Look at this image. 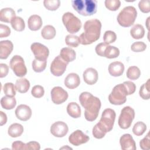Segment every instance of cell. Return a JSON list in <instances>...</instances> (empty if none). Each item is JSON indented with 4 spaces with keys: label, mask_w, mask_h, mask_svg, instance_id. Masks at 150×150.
Here are the masks:
<instances>
[{
    "label": "cell",
    "mask_w": 150,
    "mask_h": 150,
    "mask_svg": "<svg viewBox=\"0 0 150 150\" xmlns=\"http://www.w3.org/2000/svg\"><path fill=\"white\" fill-rule=\"evenodd\" d=\"M108 45L105 44V43H98V45H97V46H96V48H95L96 53L98 56L104 57L105 50L107 47L108 46Z\"/></svg>",
    "instance_id": "46"
},
{
    "label": "cell",
    "mask_w": 150,
    "mask_h": 150,
    "mask_svg": "<svg viewBox=\"0 0 150 150\" xmlns=\"http://www.w3.org/2000/svg\"><path fill=\"white\" fill-rule=\"evenodd\" d=\"M84 82L88 85L94 84L98 80V72L92 67L87 68L84 70L83 74Z\"/></svg>",
    "instance_id": "17"
},
{
    "label": "cell",
    "mask_w": 150,
    "mask_h": 150,
    "mask_svg": "<svg viewBox=\"0 0 150 150\" xmlns=\"http://www.w3.org/2000/svg\"><path fill=\"white\" fill-rule=\"evenodd\" d=\"M7 121V116L5 113L3 111H0V125L2 126L3 125L5 124Z\"/></svg>",
    "instance_id": "51"
},
{
    "label": "cell",
    "mask_w": 150,
    "mask_h": 150,
    "mask_svg": "<svg viewBox=\"0 0 150 150\" xmlns=\"http://www.w3.org/2000/svg\"><path fill=\"white\" fill-rule=\"evenodd\" d=\"M62 22L67 30L70 33L78 32L81 28V22L80 19L69 12L63 15Z\"/></svg>",
    "instance_id": "7"
},
{
    "label": "cell",
    "mask_w": 150,
    "mask_h": 150,
    "mask_svg": "<svg viewBox=\"0 0 150 150\" xmlns=\"http://www.w3.org/2000/svg\"><path fill=\"white\" fill-rule=\"evenodd\" d=\"M124 71V66L122 62H114L108 66V72L110 75L114 77L121 76Z\"/></svg>",
    "instance_id": "20"
},
{
    "label": "cell",
    "mask_w": 150,
    "mask_h": 150,
    "mask_svg": "<svg viewBox=\"0 0 150 150\" xmlns=\"http://www.w3.org/2000/svg\"><path fill=\"white\" fill-rule=\"evenodd\" d=\"M135 117V111L129 106L124 107L121 111L118 118V125L122 129H128L131 125Z\"/></svg>",
    "instance_id": "8"
},
{
    "label": "cell",
    "mask_w": 150,
    "mask_h": 150,
    "mask_svg": "<svg viewBox=\"0 0 150 150\" xmlns=\"http://www.w3.org/2000/svg\"><path fill=\"white\" fill-rule=\"evenodd\" d=\"M10 67L18 77H23L27 73V69L23 59L19 55L13 56L10 60Z\"/></svg>",
    "instance_id": "9"
},
{
    "label": "cell",
    "mask_w": 150,
    "mask_h": 150,
    "mask_svg": "<svg viewBox=\"0 0 150 150\" xmlns=\"http://www.w3.org/2000/svg\"><path fill=\"white\" fill-rule=\"evenodd\" d=\"M127 93L123 84L116 85L108 96L110 103L114 105H122L127 101Z\"/></svg>",
    "instance_id": "6"
},
{
    "label": "cell",
    "mask_w": 150,
    "mask_h": 150,
    "mask_svg": "<svg viewBox=\"0 0 150 150\" xmlns=\"http://www.w3.org/2000/svg\"><path fill=\"white\" fill-rule=\"evenodd\" d=\"M137 16V11L135 7L128 6L124 8L117 16V22L122 27H129L132 25Z\"/></svg>",
    "instance_id": "4"
},
{
    "label": "cell",
    "mask_w": 150,
    "mask_h": 150,
    "mask_svg": "<svg viewBox=\"0 0 150 150\" xmlns=\"http://www.w3.org/2000/svg\"><path fill=\"white\" fill-rule=\"evenodd\" d=\"M67 112L72 118H78L81 116V109L79 104L75 102H71L67 106Z\"/></svg>",
    "instance_id": "24"
},
{
    "label": "cell",
    "mask_w": 150,
    "mask_h": 150,
    "mask_svg": "<svg viewBox=\"0 0 150 150\" xmlns=\"http://www.w3.org/2000/svg\"><path fill=\"white\" fill-rule=\"evenodd\" d=\"M32 68L34 71L36 73L42 72L46 69L47 61L46 60H40L35 59L32 62Z\"/></svg>",
    "instance_id": "34"
},
{
    "label": "cell",
    "mask_w": 150,
    "mask_h": 150,
    "mask_svg": "<svg viewBox=\"0 0 150 150\" xmlns=\"http://www.w3.org/2000/svg\"><path fill=\"white\" fill-rule=\"evenodd\" d=\"M61 57L68 63L75 60L76 54L75 51L70 47H63L60 52Z\"/></svg>",
    "instance_id": "23"
},
{
    "label": "cell",
    "mask_w": 150,
    "mask_h": 150,
    "mask_svg": "<svg viewBox=\"0 0 150 150\" xmlns=\"http://www.w3.org/2000/svg\"><path fill=\"white\" fill-rule=\"evenodd\" d=\"M130 35L135 39H142L145 35V29L140 24L135 25L130 30Z\"/></svg>",
    "instance_id": "28"
},
{
    "label": "cell",
    "mask_w": 150,
    "mask_h": 150,
    "mask_svg": "<svg viewBox=\"0 0 150 150\" xmlns=\"http://www.w3.org/2000/svg\"><path fill=\"white\" fill-rule=\"evenodd\" d=\"M26 144L23 143L22 141H15L12 144V149L13 150L16 149H25Z\"/></svg>",
    "instance_id": "49"
},
{
    "label": "cell",
    "mask_w": 150,
    "mask_h": 150,
    "mask_svg": "<svg viewBox=\"0 0 150 150\" xmlns=\"http://www.w3.org/2000/svg\"><path fill=\"white\" fill-rule=\"evenodd\" d=\"M69 63L64 60L60 55L56 56L50 64V72L54 76H60L66 71Z\"/></svg>",
    "instance_id": "10"
},
{
    "label": "cell",
    "mask_w": 150,
    "mask_h": 150,
    "mask_svg": "<svg viewBox=\"0 0 150 150\" xmlns=\"http://www.w3.org/2000/svg\"><path fill=\"white\" fill-rule=\"evenodd\" d=\"M0 68H1V73H0V77L3 78L8 73L9 71V67L7 64L5 63H1L0 64Z\"/></svg>",
    "instance_id": "50"
},
{
    "label": "cell",
    "mask_w": 150,
    "mask_h": 150,
    "mask_svg": "<svg viewBox=\"0 0 150 150\" xmlns=\"http://www.w3.org/2000/svg\"><path fill=\"white\" fill-rule=\"evenodd\" d=\"M23 132V126L18 123H13L11 124L8 129V135L12 138L20 137Z\"/></svg>",
    "instance_id": "25"
},
{
    "label": "cell",
    "mask_w": 150,
    "mask_h": 150,
    "mask_svg": "<svg viewBox=\"0 0 150 150\" xmlns=\"http://www.w3.org/2000/svg\"><path fill=\"white\" fill-rule=\"evenodd\" d=\"M51 99L55 104H61L65 102L68 98V93L62 87L56 86L50 92Z\"/></svg>",
    "instance_id": "12"
},
{
    "label": "cell",
    "mask_w": 150,
    "mask_h": 150,
    "mask_svg": "<svg viewBox=\"0 0 150 150\" xmlns=\"http://www.w3.org/2000/svg\"><path fill=\"white\" fill-rule=\"evenodd\" d=\"M3 91L6 96L14 97L16 95V88L12 83H6L3 86Z\"/></svg>",
    "instance_id": "38"
},
{
    "label": "cell",
    "mask_w": 150,
    "mask_h": 150,
    "mask_svg": "<svg viewBox=\"0 0 150 150\" xmlns=\"http://www.w3.org/2000/svg\"><path fill=\"white\" fill-rule=\"evenodd\" d=\"M15 115L18 119L26 121L30 119L32 115V110L25 104H21L17 107L15 111Z\"/></svg>",
    "instance_id": "15"
},
{
    "label": "cell",
    "mask_w": 150,
    "mask_h": 150,
    "mask_svg": "<svg viewBox=\"0 0 150 150\" xmlns=\"http://www.w3.org/2000/svg\"><path fill=\"white\" fill-rule=\"evenodd\" d=\"M101 23L97 19L87 21L84 25V30L79 38L80 43L87 45L97 41L100 36Z\"/></svg>",
    "instance_id": "2"
},
{
    "label": "cell",
    "mask_w": 150,
    "mask_h": 150,
    "mask_svg": "<svg viewBox=\"0 0 150 150\" xmlns=\"http://www.w3.org/2000/svg\"><path fill=\"white\" fill-rule=\"evenodd\" d=\"M31 94L35 98H40L43 96L45 90L42 86L36 85L33 87L31 90Z\"/></svg>",
    "instance_id": "41"
},
{
    "label": "cell",
    "mask_w": 150,
    "mask_h": 150,
    "mask_svg": "<svg viewBox=\"0 0 150 150\" xmlns=\"http://www.w3.org/2000/svg\"><path fill=\"white\" fill-rule=\"evenodd\" d=\"M30 49L33 52L35 59L40 60H46L49 54V49L45 45L35 42L30 46Z\"/></svg>",
    "instance_id": "11"
},
{
    "label": "cell",
    "mask_w": 150,
    "mask_h": 150,
    "mask_svg": "<svg viewBox=\"0 0 150 150\" xmlns=\"http://www.w3.org/2000/svg\"><path fill=\"white\" fill-rule=\"evenodd\" d=\"M16 104V101L14 97L4 96L1 99V105L2 107L6 110L13 109Z\"/></svg>",
    "instance_id": "27"
},
{
    "label": "cell",
    "mask_w": 150,
    "mask_h": 150,
    "mask_svg": "<svg viewBox=\"0 0 150 150\" xmlns=\"http://www.w3.org/2000/svg\"><path fill=\"white\" fill-rule=\"evenodd\" d=\"M115 117L116 114L114 110L106 108L102 112L100 121L96 125L106 134L112 129Z\"/></svg>",
    "instance_id": "5"
},
{
    "label": "cell",
    "mask_w": 150,
    "mask_h": 150,
    "mask_svg": "<svg viewBox=\"0 0 150 150\" xmlns=\"http://www.w3.org/2000/svg\"><path fill=\"white\" fill-rule=\"evenodd\" d=\"M13 45L11 41L8 40L0 42V59H6L13 50Z\"/></svg>",
    "instance_id": "18"
},
{
    "label": "cell",
    "mask_w": 150,
    "mask_h": 150,
    "mask_svg": "<svg viewBox=\"0 0 150 150\" xmlns=\"http://www.w3.org/2000/svg\"><path fill=\"white\" fill-rule=\"evenodd\" d=\"M79 101L84 108V117L86 120L93 121L97 118L101 108L100 100L89 92H83L79 96Z\"/></svg>",
    "instance_id": "1"
},
{
    "label": "cell",
    "mask_w": 150,
    "mask_h": 150,
    "mask_svg": "<svg viewBox=\"0 0 150 150\" xmlns=\"http://www.w3.org/2000/svg\"><path fill=\"white\" fill-rule=\"evenodd\" d=\"M138 7L143 13H149L150 12V1L149 0H142L138 3Z\"/></svg>",
    "instance_id": "43"
},
{
    "label": "cell",
    "mask_w": 150,
    "mask_h": 150,
    "mask_svg": "<svg viewBox=\"0 0 150 150\" xmlns=\"http://www.w3.org/2000/svg\"><path fill=\"white\" fill-rule=\"evenodd\" d=\"M65 42L66 44L70 47H77L80 44V40L77 36L68 35L66 36Z\"/></svg>",
    "instance_id": "36"
},
{
    "label": "cell",
    "mask_w": 150,
    "mask_h": 150,
    "mask_svg": "<svg viewBox=\"0 0 150 150\" xmlns=\"http://www.w3.org/2000/svg\"><path fill=\"white\" fill-rule=\"evenodd\" d=\"M71 4L74 10L83 16H91L97 12L96 0H73Z\"/></svg>",
    "instance_id": "3"
},
{
    "label": "cell",
    "mask_w": 150,
    "mask_h": 150,
    "mask_svg": "<svg viewBox=\"0 0 150 150\" xmlns=\"http://www.w3.org/2000/svg\"><path fill=\"white\" fill-rule=\"evenodd\" d=\"M122 84H124L125 88V90L127 93V96L131 95L134 93L136 90V86L133 82L131 81H124Z\"/></svg>",
    "instance_id": "44"
},
{
    "label": "cell",
    "mask_w": 150,
    "mask_h": 150,
    "mask_svg": "<svg viewBox=\"0 0 150 150\" xmlns=\"http://www.w3.org/2000/svg\"><path fill=\"white\" fill-rule=\"evenodd\" d=\"M117 39L115 33L112 30H107L105 32L103 36V40L105 44L109 45L114 43Z\"/></svg>",
    "instance_id": "39"
},
{
    "label": "cell",
    "mask_w": 150,
    "mask_h": 150,
    "mask_svg": "<svg viewBox=\"0 0 150 150\" xmlns=\"http://www.w3.org/2000/svg\"><path fill=\"white\" fill-rule=\"evenodd\" d=\"M126 75L129 79L135 80L139 77L141 75V71L137 66H130L128 67Z\"/></svg>",
    "instance_id": "33"
},
{
    "label": "cell",
    "mask_w": 150,
    "mask_h": 150,
    "mask_svg": "<svg viewBox=\"0 0 150 150\" xmlns=\"http://www.w3.org/2000/svg\"><path fill=\"white\" fill-rule=\"evenodd\" d=\"M43 24L41 17L38 15H31L28 20V25L30 30L36 31L40 29Z\"/></svg>",
    "instance_id": "21"
},
{
    "label": "cell",
    "mask_w": 150,
    "mask_h": 150,
    "mask_svg": "<svg viewBox=\"0 0 150 150\" xmlns=\"http://www.w3.org/2000/svg\"><path fill=\"white\" fill-rule=\"evenodd\" d=\"M15 88L19 93H25L30 87V83L26 78H21L18 79L15 83Z\"/></svg>",
    "instance_id": "26"
},
{
    "label": "cell",
    "mask_w": 150,
    "mask_h": 150,
    "mask_svg": "<svg viewBox=\"0 0 150 150\" xmlns=\"http://www.w3.org/2000/svg\"><path fill=\"white\" fill-rule=\"evenodd\" d=\"M89 137L83 132L82 131L77 129L71 133L69 137V142L74 146H79L85 144L89 141Z\"/></svg>",
    "instance_id": "14"
},
{
    "label": "cell",
    "mask_w": 150,
    "mask_h": 150,
    "mask_svg": "<svg viewBox=\"0 0 150 150\" xmlns=\"http://www.w3.org/2000/svg\"><path fill=\"white\" fill-rule=\"evenodd\" d=\"M69 128L67 125L63 121H56L54 122L50 127L51 134L58 138L64 137L68 132Z\"/></svg>",
    "instance_id": "13"
},
{
    "label": "cell",
    "mask_w": 150,
    "mask_h": 150,
    "mask_svg": "<svg viewBox=\"0 0 150 150\" xmlns=\"http://www.w3.org/2000/svg\"><path fill=\"white\" fill-rule=\"evenodd\" d=\"M40 149V145L39 142L36 141H30L26 144L25 149H33L39 150Z\"/></svg>",
    "instance_id": "48"
},
{
    "label": "cell",
    "mask_w": 150,
    "mask_h": 150,
    "mask_svg": "<svg viewBox=\"0 0 150 150\" xmlns=\"http://www.w3.org/2000/svg\"><path fill=\"white\" fill-rule=\"evenodd\" d=\"M104 4L105 7L111 11H117L121 5L120 0H105Z\"/></svg>",
    "instance_id": "40"
},
{
    "label": "cell",
    "mask_w": 150,
    "mask_h": 150,
    "mask_svg": "<svg viewBox=\"0 0 150 150\" xmlns=\"http://www.w3.org/2000/svg\"><path fill=\"white\" fill-rule=\"evenodd\" d=\"M64 85L69 89H74L77 87L80 83V79L79 75L75 73H71L67 74L64 79Z\"/></svg>",
    "instance_id": "19"
},
{
    "label": "cell",
    "mask_w": 150,
    "mask_h": 150,
    "mask_svg": "<svg viewBox=\"0 0 150 150\" xmlns=\"http://www.w3.org/2000/svg\"><path fill=\"white\" fill-rule=\"evenodd\" d=\"M11 24L12 28L18 32L23 31L25 28V22L23 19L20 16H16L11 21Z\"/></svg>",
    "instance_id": "30"
},
{
    "label": "cell",
    "mask_w": 150,
    "mask_h": 150,
    "mask_svg": "<svg viewBox=\"0 0 150 150\" xmlns=\"http://www.w3.org/2000/svg\"><path fill=\"white\" fill-rule=\"evenodd\" d=\"M149 133L148 132L146 135L140 141L139 145L142 149L143 150H148L149 149L150 146V139L149 136Z\"/></svg>",
    "instance_id": "45"
},
{
    "label": "cell",
    "mask_w": 150,
    "mask_h": 150,
    "mask_svg": "<svg viewBox=\"0 0 150 150\" xmlns=\"http://www.w3.org/2000/svg\"><path fill=\"white\" fill-rule=\"evenodd\" d=\"M120 144L122 150H135L137 148L135 141L129 134L122 135L120 137Z\"/></svg>",
    "instance_id": "16"
},
{
    "label": "cell",
    "mask_w": 150,
    "mask_h": 150,
    "mask_svg": "<svg viewBox=\"0 0 150 150\" xmlns=\"http://www.w3.org/2000/svg\"><path fill=\"white\" fill-rule=\"evenodd\" d=\"M41 35L45 39H52L56 35V29L52 25H46L41 31Z\"/></svg>",
    "instance_id": "29"
},
{
    "label": "cell",
    "mask_w": 150,
    "mask_h": 150,
    "mask_svg": "<svg viewBox=\"0 0 150 150\" xmlns=\"http://www.w3.org/2000/svg\"><path fill=\"white\" fill-rule=\"evenodd\" d=\"M43 5L49 11H56L60 6V0H45Z\"/></svg>",
    "instance_id": "37"
},
{
    "label": "cell",
    "mask_w": 150,
    "mask_h": 150,
    "mask_svg": "<svg viewBox=\"0 0 150 150\" xmlns=\"http://www.w3.org/2000/svg\"><path fill=\"white\" fill-rule=\"evenodd\" d=\"M149 81L150 79H148L147 81L141 86L139 91V96L144 100H149L150 97Z\"/></svg>",
    "instance_id": "32"
},
{
    "label": "cell",
    "mask_w": 150,
    "mask_h": 150,
    "mask_svg": "<svg viewBox=\"0 0 150 150\" xmlns=\"http://www.w3.org/2000/svg\"><path fill=\"white\" fill-rule=\"evenodd\" d=\"M11 34V29L7 25L0 24V38L8 37Z\"/></svg>",
    "instance_id": "47"
},
{
    "label": "cell",
    "mask_w": 150,
    "mask_h": 150,
    "mask_svg": "<svg viewBox=\"0 0 150 150\" xmlns=\"http://www.w3.org/2000/svg\"><path fill=\"white\" fill-rule=\"evenodd\" d=\"M146 130V125L144 122L142 121L137 122L132 128V132L136 136L142 135Z\"/></svg>",
    "instance_id": "35"
},
{
    "label": "cell",
    "mask_w": 150,
    "mask_h": 150,
    "mask_svg": "<svg viewBox=\"0 0 150 150\" xmlns=\"http://www.w3.org/2000/svg\"><path fill=\"white\" fill-rule=\"evenodd\" d=\"M16 17L15 11L11 8H5L0 11V21L4 22H11Z\"/></svg>",
    "instance_id": "22"
},
{
    "label": "cell",
    "mask_w": 150,
    "mask_h": 150,
    "mask_svg": "<svg viewBox=\"0 0 150 150\" xmlns=\"http://www.w3.org/2000/svg\"><path fill=\"white\" fill-rule=\"evenodd\" d=\"M120 54V50L115 46L108 45L107 47L104 57L108 59H114L117 57Z\"/></svg>",
    "instance_id": "31"
},
{
    "label": "cell",
    "mask_w": 150,
    "mask_h": 150,
    "mask_svg": "<svg viewBox=\"0 0 150 150\" xmlns=\"http://www.w3.org/2000/svg\"><path fill=\"white\" fill-rule=\"evenodd\" d=\"M146 48V45L143 42H136L131 45V49L134 52H141Z\"/></svg>",
    "instance_id": "42"
}]
</instances>
